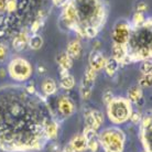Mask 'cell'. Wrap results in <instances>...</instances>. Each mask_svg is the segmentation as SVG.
I'll return each mask as SVG.
<instances>
[{
	"mask_svg": "<svg viewBox=\"0 0 152 152\" xmlns=\"http://www.w3.org/2000/svg\"><path fill=\"white\" fill-rule=\"evenodd\" d=\"M76 13V22L73 31L82 34L86 28L102 30L106 22L107 8L103 0H69Z\"/></svg>",
	"mask_w": 152,
	"mask_h": 152,
	"instance_id": "1",
	"label": "cell"
},
{
	"mask_svg": "<svg viewBox=\"0 0 152 152\" xmlns=\"http://www.w3.org/2000/svg\"><path fill=\"white\" fill-rule=\"evenodd\" d=\"M98 141L105 152H124L126 136L120 128L109 127L99 133Z\"/></svg>",
	"mask_w": 152,
	"mask_h": 152,
	"instance_id": "2",
	"label": "cell"
},
{
	"mask_svg": "<svg viewBox=\"0 0 152 152\" xmlns=\"http://www.w3.org/2000/svg\"><path fill=\"white\" fill-rule=\"evenodd\" d=\"M132 110V104L124 97H114L107 105V116L114 125L117 126L128 121Z\"/></svg>",
	"mask_w": 152,
	"mask_h": 152,
	"instance_id": "3",
	"label": "cell"
},
{
	"mask_svg": "<svg viewBox=\"0 0 152 152\" xmlns=\"http://www.w3.org/2000/svg\"><path fill=\"white\" fill-rule=\"evenodd\" d=\"M33 72L30 62L22 57L13 58L8 66V73L12 80L18 82H26L31 77Z\"/></svg>",
	"mask_w": 152,
	"mask_h": 152,
	"instance_id": "4",
	"label": "cell"
},
{
	"mask_svg": "<svg viewBox=\"0 0 152 152\" xmlns=\"http://www.w3.org/2000/svg\"><path fill=\"white\" fill-rule=\"evenodd\" d=\"M131 24L128 20L121 19L117 21L113 30V40L117 44H128L131 37Z\"/></svg>",
	"mask_w": 152,
	"mask_h": 152,
	"instance_id": "5",
	"label": "cell"
},
{
	"mask_svg": "<svg viewBox=\"0 0 152 152\" xmlns=\"http://www.w3.org/2000/svg\"><path fill=\"white\" fill-rule=\"evenodd\" d=\"M96 77H97V72L91 69V67H88L85 71V74H84L80 85V94L83 100H88L91 98Z\"/></svg>",
	"mask_w": 152,
	"mask_h": 152,
	"instance_id": "6",
	"label": "cell"
},
{
	"mask_svg": "<svg viewBox=\"0 0 152 152\" xmlns=\"http://www.w3.org/2000/svg\"><path fill=\"white\" fill-rule=\"evenodd\" d=\"M84 119L86 128H91L95 131H97L104 124L103 113L95 109H87L84 113Z\"/></svg>",
	"mask_w": 152,
	"mask_h": 152,
	"instance_id": "7",
	"label": "cell"
},
{
	"mask_svg": "<svg viewBox=\"0 0 152 152\" xmlns=\"http://www.w3.org/2000/svg\"><path fill=\"white\" fill-rule=\"evenodd\" d=\"M75 104L67 96H61L57 100V110L63 117L67 118L75 113Z\"/></svg>",
	"mask_w": 152,
	"mask_h": 152,
	"instance_id": "8",
	"label": "cell"
},
{
	"mask_svg": "<svg viewBox=\"0 0 152 152\" xmlns=\"http://www.w3.org/2000/svg\"><path fill=\"white\" fill-rule=\"evenodd\" d=\"M107 57L104 55L100 51L98 50H93L89 54L88 57V63H89V67L94 69L95 72H98L100 69H104V65L106 63Z\"/></svg>",
	"mask_w": 152,
	"mask_h": 152,
	"instance_id": "9",
	"label": "cell"
},
{
	"mask_svg": "<svg viewBox=\"0 0 152 152\" xmlns=\"http://www.w3.org/2000/svg\"><path fill=\"white\" fill-rule=\"evenodd\" d=\"M111 54H113L111 57L115 58L119 64L120 63L124 64L125 60L128 56V48H127L126 44H117V43H114Z\"/></svg>",
	"mask_w": 152,
	"mask_h": 152,
	"instance_id": "10",
	"label": "cell"
},
{
	"mask_svg": "<svg viewBox=\"0 0 152 152\" xmlns=\"http://www.w3.org/2000/svg\"><path fill=\"white\" fill-rule=\"evenodd\" d=\"M83 53V46L80 40H73L67 44V49H66V54L69 55L72 60L80 58Z\"/></svg>",
	"mask_w": 152,
	"mask_h": 152,
	"instance_id": "11",
	"label": "cell"
},
{
	"mask_svg": "<svg viewBox=\"0 0 152 152\" xmlns=\"http://www.w3.org/2000/svg\"><path fill=\"white\" fill-rule=\"evenodd\" d=\"M69 145L72 147L74 152H85L87 151V140L83 134H75L69 141Z\"/></svg>",
	"mask_w": 152,
	"mask_h": 152,
	"instance_id": "12",
	"label": "cell"
},
{
	"mask_svg": "<svg viewBox=\"0 0 152 152\" xmlns=\"http://www.w3.org/2000/svg\"><path fill=\"white\" fill-rule=\"evenodd\" d=\"M60 86L63 89H72L75 86V78L72 74H69V71L60 69Z\"/></svg>",
	"mask_w": 152,
	"mask_h": 152,
	"instance_id": "13",
	"label": "cell"
},
{
	"mask_svg": "<svg viewBox=\"0 0 152 152\" xmlns=\"http://www.w3.org/2000/svg\"><path fill=\"white\" fill-rule=\"evenodd\" d=\"M143 97V91L140 86L138 85H134V86H131V87L128 89V93H127V99L129 100L131 104H138Z\"/></svg>",
	"mask_w": 152,
	"mask_h": 152,
	"instance_id": "14",
	"label": "cell"
},
{
	"mask_svg": "<svg viewBox=\"0 0 152 152\" xmlns=\"http://www.w3.org/2000/svg\"><path fill=\"white\" fill-rule=\"evenodd\" d=\"M28 42H29V35L27 32H20L19 34L13 39L12 46L15 51H22L28 45Z\"/></svg>",
	"mask_w": 152,
	"mask_h": 152,
	"instance_id": "15",
	"label": "cell"
},
{
	"mask_svg": "<svg viewBox=\"0 0 152 152\" xmlns=\"http://www.w3.org/2000/svg\"><path fill=\"white\" fill-rule=\"evenodd\" d=\"M56 62L60 69H64V71H69L73 66V60L66 54V52H62L56 56Z\"/></svg>",
	"mask_w": 152,
	"mask_h": 152,
	"instance_id": "16",
	"label": "cell"
},
{
	"mask_svg": "<svg viewBox=\"0 0 152 152\" xmlns=\"http://www.w3.org/2000/svg\"><path fill=\"white\" fill-rule=\"evenodd\" d=\"M41 89L45 95L51 96V95H54V94L56 93L57 85L54 80H52V78H46V80H44L43 83H42Z\"/></svg>",
	"mask_w": 152,
	"mask_h": 152,
	"instance_id": "17",
	"label": "cell"
},
{
	"mask_svg": "<svg viewBox=\"0 0 152 152\" xmlns=\"http://www.w3.org/2000/svg\"><path fill=\"white\" fill-rule=\"evenodd\" d=\"M43 132L45 134V137L49 138V139H56L57 134H58V125L53 120L49 121L44 126Z\"/></svg>",
	"mask_w": 152,
	"mask_h": 152,
	"instance_id": "18",
	"label": "cell"
},
{
	"mask_svg": "<svg viewBox=\"0 0 152 152\" xmlns=\"http://www.w3.org/2000/svg\"><path fill=\"white\" fill-rule=\"evenodd\" d=\"M104 69H105V72H106L107 75L113 77V76L116 75V73L119 69V63L113 57H108L106 60L105 65H104Z\"/></svg>",
	"mask_w": 152,
	"mask_h": 152,
	"instance_id": "19",
	"label": "cell"
},
{
	"mask_svg": "<svg viewBox=\"0 0 152 152\" xmlns=\"http://www.w3.org/2000/svg\"><path fill=\"white\" fill-rule=\"evenodd\" d=\"M43 38L40 34H33L32 37L29 38L28 45L30 46L31 50H40L43 46Z\"/></svg>",
	"mask_w": 152,
	"mask_h": 152,
	"instance_id": "20",
	"label": "cell"
},
{
	"mask_svg": "<svg viewBox=\"0 0 152 152\" xmlns=\"http://www.w3.org/2000/svg\"><path fill=\"white\" fill-rule=\"evenodd\" d=\"M145 21V18L143 13H140V12H134V15L132 17V20H131V28L133 29H138V28H142L143 23Z\"/></svg>",
	"mask_w": 152,
	"mask_h": 152,
	"instance_id": "21",
	"label": "cell"
},
{
	"mask_svg": "<svg viewBox=\"0 0 152 152\" xmlns=\"http://www.w3.org/2000/svg\"><path fill=\"white\" fill-rule=\"evenodd\" d=\"M99 147L100 145L98 141V136H95L87 140V150L89 152H98Z\"/></svg>",
	"mask_w": 152,
	"mask_h": 152,
	"instance_id": "22",
	"label": "cell"
},
{
	"mask_svg": "<svg viewBox=\"0 0 152 152\" xmlns=\"http://www.w3.org/2000/svg\"><path fill=\"white\" fill-rule=\"evenodd\" d=\"M140 72L142 73V75H148V74H152V63L150 60H145L142 61L140 67Z\"/></svg>",
	"mask_w": 152,
	"mask_h": 152,
	"instance_id": "23",
	"label": "cell"
},
{
	"mask_svg": "<svg viewBox=\"0 0 152 152\" xmlns=\"http://www.w3.org/2000/svg\"><path fill=\"white\" fill-rule=\"evenodd\" d=\"M151 82H152V74H148V75H142L141 78H139V85L141 88L142 87H151Z\"/></svg>",
	"mask_w": 152,
	"mask_h": 152,
	"instance_id": "24",
	"label": "cell"
},
{
	"mask_svg": "<svg viewBox=\"0 0 152 152\" xmlns=\"http://www.w3.org/2000/svg\"><path fill=\"white\" fill-rule=\"evenodd\" d=\"M43 24H44V18H42L41 15H40L38 19L32 23V26H31V32H32L33 34H37V33H38V31L41 29Z\"/></svg>",
	"mask_w": 152,
	"mask_h": 152,
	"instance_id": "25",
	"label": "cell"
},
{
	"mask_svg": "<svg viewBox=\"0 0 152 152\" xmlns=\"http://www.w3.org/2000/svg\"><path fill=\"white\" fill-rule=\"evenodd\" d=\"M114 97H115V95H114V93H113V91L111 89H106V91H104L103 93V102H104V104L105 105H108V104L110 103L111 100L114 99Z\"/></svg>",
	"mask_w": 152,
	"mask_h": 152,
	"instance_id": "26",
	"label": "cell"
},
{
	"mask_svg": "<svg viewBox=\"0 0 152 152\" xmlns=\"http://www.w3.org/2000/svg\"><path fill=\"white\" fill-rule=\"evenodd\" d=\"M18 7V2L17 0H6V6H4V10L8 12H13L17 10Z\"/></svg>",
	"mask_w": 152,
	"mask_h": 152,
	"instance_id": "27",
	"label": "cell"
},
{
	"mask_svg": "<svg viewBox=\"0 0 152 152\" xmlns=\"http://www.w3.org/2000/svg\"><path fill=\"white\" fill-rule=\"evenodd\" d=\"M129 120L132 122L133 125H139V124L141 122V120H142L141 114L139 113V111L132 110V113H131V115H130V117H129Z\"/></svg>",
	"mask_w": 152,
	"mask_h": 152,
	"instance_id": "28",
	"label": "cell"
},
{
	"mask_svg": "<svg viewBox=\"0 0 152 152\" xmlns=\"http://www.w3.org/2000/svg\"><path fill=\"white\" fill-rule=\"evenodd\" d=\"M134 10H136V12L145 13V12L148 11V4H145V1H139V2H137V4H136Z\"/></svg>",
	"mask_w": 152,
	"mask_h": 152,
	"instance_id": "29",
	"label": "cell"
},
{
	"mask_svg": "<svg viewBox=\"0 0 152 152\" xmlns=\"http://www.w3.org/2000/svg\"><path fill=\"white\" fill-rule=\"evenodd\" d=\"M151 124H152V119L151 117H145L141 120V128L147 130H151Z\"/></svg>",
	"mask_w": 152,
	"mask_h": 152,
	"instance_id": "30",
	"label": "cell"
},
{
	"mask_svg": "<svg viewBox=\"0 0 152 152\" xmlns=\"http://www.w3.org/2000/svg\"><path fill=\"white\" fill-rule=\"evenodd\" d=\"M8 54V48L4 44H0V62L4 61Z\"/></svg>",
	"mask_w": 152,
	"mask_h": 152,
	"instance_id": "31",
	"label": "cell"
},
{
	"mask_svg": "<svg viewBox=\"0 0 152 152\" xmlns=\"http://www.w3.org/2000/svg\"><path fill=\"white\" fill-rule=\"evenodd\" d=\"M53 1L54 6H56L58 8H64L66 4H69V0H52Z\"/></svg>",
	"mask_w": 152,
	"mask_h": 152,
	"instance_id": "32",
	"label": "cell"
},
{
	"mask_svg": "<svg viewBox=\"0 0 152 152\" xmlns=\"http://www.w3.org/2000/svg\"><path fill=\"white\" fill-rule=\"evenodd\" d=\"M27 91H28V93H30V94H34V93H35V87L32 85V84H30V85H28V86H27Z\"/></svg>",
	"mask_w": 152,
	"mask_h": 152,
	"instance_id": "33",
	"label": "cell"
},
{
	"mask_svg": "<svg viewBox=\"0 0 152 152\" xmlns=\"http://www.w3.org/2000/svg\"><path fill=\"white\" fill-rule=\"evenodd\" d=\"M38 71H39V73H40V74H42V72H45V69H44V66H43V65H39Z\"/></svg>",
	"mask_w": 152,
	"mask_h": 152,
	"instance_id": "34",
	"label": "cell"
},
{
	"mask_svg": "<svg viewBox=\"0 0 152 152\" xmlns=\"http://www.w3.org/2000/svg\"><path fill=\"white\" fill-rule=\"evenodd\" d=\"M62 152H63V151H62Z\"/></svg>",
	"mask_w": 152,
	"mask_h": 152,
	"instance_id": "35",
	"label": "cell"
}]
</instances>
